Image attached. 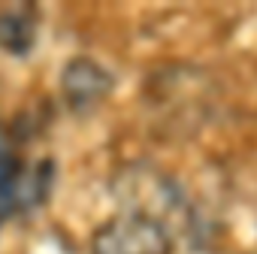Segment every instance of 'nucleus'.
Segmentation results:
<instances>
[{
  "mask_svg": "<svg viewBox=\"0 0 257 254\" xmlns=\"http://www.w3.org/2000/svg\"><path fill=\"white\" fill-rule=\"evenodd\" d=\"M49 182L52 164L28 161L22 134L0 124V224L40 206L49 194Z\"/></svg>",
  "mask_w": 257,
  "mask_h": 254,
  "instance_id": "1",
  "label": "nucleus"
},
{
  "mask_svg": "<svg viewBox=\"0 0 257 254\" xmlns=\"http://www.w3.org/2000/svg\"><path fill=\"white\" fill-rule=\"evenodd\" d=\"M91 254H173V233L143 215L118 212L94 233Z\"/></svg>",
  "mask_w": 257,
  "mask_h": 254,
  "instance_id": "2",
  "label": "nucleus"
},
{
  "mask_svg": "<svg viewBox=\"0 0 257 254\" xmlns=\"http://www.w3.org/2000/svg\"><path fill=\"white\" fill-rule=\"evenodd\" d=\"M118 197H121V212L143 215L149 221H158L167 230L173 227L170 218L179 209V194L161 173L146 170V167H134L131 173L121 176Z\"/></svg>",
  "mask_w": 257,
  "mask_h": 254,
  "instance_id": "3",
  "label": "nucleus"
},
{
  "mask_svg": "<svg viewBox=\"0 0 257 254\" xmlns=\"http://www.w3.org/2000/svg\"><path fill=\"white\" fill-rule=\"evenodd\" d=\"M61 88H64V97H67L70 109H88V106L100 103L109 94L112 76L97 61L76 58V61L67 64V70L61 76Z\"/></svg>",
  "mask_w": 257,
  "mask_h": 254,
  "instance_id": "4",
  "label": "nucleus"
},
{
  "mask_svg": "<svg viewBox=\"0 0 257 254\" xmlns=\"http://www.w3.org/2000/svg\"><path fill=\"white\" fill-rule=\"evenodd\" d=\"M40 16L34 4H7L0 7V49L25 58L37 43Z\"/></svg>",
  "mask_w": 257,
  "mask_h": 254,
  "instance_id": "5",
  "label": "nucleus"
}]
</instances>
